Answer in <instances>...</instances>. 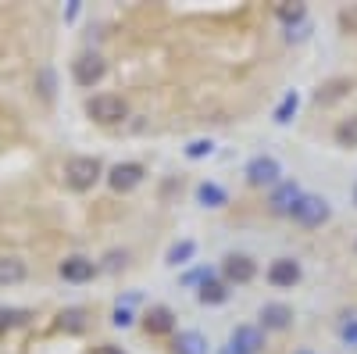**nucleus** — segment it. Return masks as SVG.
<instances>
[{"label":"nucleus","instance_id":"nucleus-1","mask_svg":"<svg viewBox=\"0 0 357 354\" xmlns=\"http://www.w3.org/2000/svg\"><path fill=\"white\" fill-rule=\"evenodd\" d=\"M86 115L93 118V122H100V126H118V122L129 118V104L118 94H97V97L86 101Z\"/></svg>","mask_w":357,"mask_h":354},{"label":"nucleus","instance_id":"nucleus-2","mask_svg":"<svg viewBox=\"0 0 357 354\" xmlns=\"http://www.w3.org/2000/svg\"><path fill=\"white\" fill-rule=\"evenodd\" d=\"M65 179L72 190H93V183L100 179V161L97 158H72L65 165Z\"/></svg>","mask_w":357,"mask_h":354},{"label":"nucleus","instance_id":"nucleus-3","mask_svg":"<svg viewBox=\"0 0 357 354\" xmlns=\"http://www.w3.org/2000/svg\"><path fill=\"white\" fill-rule=\"evenodd\" d=\"M279 175H282L279 161H275V158H268V154H257V158L247 165V179H250V186H279Z\"/></svg>","mask_w":357,"mask_h":354},{"label":"nucleus","instance_id":"nucleus-4","mask_svg":"<svg viewBox=\"0 0 357 354\" xmlns=\"http://www.w3.org/2000/svg\"><path fill=\"white\" fill-rule=\"evenodd\" d=\"M72 72H75V82H79V86H97V82L104 79L107 65H104L100 54H82V57H75Z\"/></svg>","mask_w":357,"mask_h":354},{"label":"nucleus","instance_id":"nucleus-5","mask_svg":"<svg viewBox=\"0 0 357 354\" xmlns=\"http://www.w3.org/2000/svg\"><path fill=\"white\" fill-rule=\"evenodd\" d=\"M293 219L301 226H321L329 219V200L325 197H301V204L293 208Z\"/></svg>","mask_w":357,"mask_h":354},{"label":"nucleus","instance_id":"nucleus-6","mask_svg":"<svg viewBox=\"0 0 357 354\" xmlns=\"http://www.w3.org/2000/svg\"><path fill=\"white\" fill-rule=\"evenodd\" d=\"M111 186L118 190V193H129V190H136L139 183H143V168L136 165V161H126V165H114L111 168Z\"/></svg>","mask_w":357,"mask_h":354},{"label":"nucleus","instance_id":"nucleus-7","mask_svg":"<svg viewBox=\"0 0 357 354\" xmlns=\"http://www.w3.org/2000/svg\"><path fill=\"white\" fill-rule=\"evenodd\" d=\"M264 347V333L257 326H236L232 333V351L236 354H257Z\"/></svg>","mask_w":357,"mask_h":354},{"label":"nucleus","instance_id":"nucleus-8","mask_svg":"<svg viewBox=\"0 0 357 354\" xmlns=\"http://www.w3.org/2000/svg\"><path fill=\"white\" fill-rule=\"evenodd\" d=\"M301 186H296V183H279L275 186V193H272V212L275 215H293V208H296V204H301Z\"/></svg>","mask_w":357,"mask_h":354},{"label":"nucleus","instance_id":"nucleus-9","mask_svg":"<svg viewBox=\"0 0 357 354\" xmlns=\"http://www.w3.org/2000/svg\"><path fill=\"white\" fill-rule=\"evenodd\" d=\"M268 279H272V286H293V283H301V265L293 258H279L268 269Z\"/></svg>","mask_w":357,"mask_h":354},{"label":"nucleus","instance_id":"nucleus-10","mask_svg":"<svg viewBox=\"0 0 357 354\" xmlns=\"http://www.w3.org/2000/svg\"><path fill=\"white\" fill-rule=\"evenodd\" d=\"M254 272H257L254 258H247V254H229V258H225V276H229L232 283H250Z\"/></svg>","mask_w":357,"mask_h":354},{"label":"nucleus","instance_id":"nucleus-11","mask_svg":"<svg viewBox=\"0 0 357 354\" xmlns=\"http://www.w3.org/2000/svg\"><path fill=\"white\" fill-rule=\"evenodd\" d=\"M89 276H93V261H89V258L72 254V258L61 261V279H68V283H86Z\"/></svg>","mask_w":357,"mask_h":354},{"label":"nucleus","instance_id":"nucleus-12","mask_svg":"<svg viewBox=\"0 0 357 354\" xmlns=\"http://www.w3.org/2000/svg\"><path fill=\"white\" fill-rule=\"evenodd\" d=\"M25 276H29V269L22 258H0V286H15Z\"/></svg>","mask_w":357,"mask_h":354},{"label":"nucleus","instance_id":"nucleus-13","mask_svg":"<svg viewBox=\"0 0 357 354\" xmlns=\"http://www.w3.org/2000/svg\"><path fill=\"white\" fill-rule=\"evenodd\" d=\"M289 318H293V311H289L286 304H264V308H261L264 330H286V326H289Z\"/></svg>","mask_w":357,"mask_h":354},{"label":"nucleus","instance_id":"nucleus-14","mask_svg":"<svg viewBox=\"0 0 357 354\" xmlns=\"http://www.w3.org/2000/svg\"><path fill=\"white\" fill-rule=\"evenodd\" d=\"M175 354H207V340L197 330H186L175 337Z\"/></svg>","mask_w":357,"mask_h":354},{"label":"nucleus","instance_id":"nucleus-15","mask_svg":"<svg viewBox=\"0 0 357 354\" xmlns=\"http://www.w3.org/2000/svg\"><path fill=\"white\" fill-rule=\"evenodd\" d=\"M143 326H146V333H168L172 330V311L168 308H151L146 318H143Z\"/></svg>","mask_w":357,"mask_h":354},{"label":"nucleus","instance_id":"nucleus-16","mask_svg":"<svg viewBox=\"0 0 357 354\" xmlns=\"http://www.w3.org/2000/svg\"><path fill=\"white\" fill-rule=\"evenodd\" d=\"M197 297H200V304H222V301L229 297V290H225L222 283H215V279H204Z\"/></svg>","mask_w":357,"mask_h":354},{"label":"nucleus","instance_id":"nucleus-17","mask_svg":"<svg viewBox=\"0 0 357 354\" xmlns=\"http://www.w3.org/2000/svg\"><path fill=\"white\" fill-rule=\"evenodd\" d=\"M193 240H183V244H175L172 251H168V265H186L190 258H193Z\"/></svg>","mask_w":357,"mask_h":354},{"label":"nucleus","instance_id":"nucleus-18","mask_svg":"<svg viewBox=\"0 0 357 354\" xmlns=\"http://www.w3.org/2000/svg\"><path fill=\"white\" fill-rule=\"evenodd\" d=\"M200 200L211 204V208H218V204H225V193H222L215 183H204V186H200Z\"/></svg>","mask_w":357,"mask_h":354},{"label":"nucleus","instance_id":"nucleus-19","mask_svg":"<svg viewBox=\"0 0 357 354\" xmlns=\"http://www.w3.org/2000/svg\"><path fill=\"white\" fill-rule=\"evenodd\" d=\"M336 140H340V143H350V147H357V118H347V122L336 129Z\"/></svg>","mask_w":357,"mask_h":354},{"label":"nucleus","instance_id":"nucleus-20","mask_svg":"<svg viewBox=\"0 0 357 354\" xmlns=\"http://www.w3.org/2000/svg\"><path fill=\"white\" fill-rule=\"evenodd\" d=\"M296 111V94H289L286 101H282V108L275 111V122H289V115Z\"/></svg>","mask_w":357,"mask_h":354},{"label":"nucleus","instance_id":"nucleus-21","mask_svg":"<svg viewBox=\"0 0 357 354\" xmlns=\"http://www.w3.org/2000/svg\"><path fill=\"white\" fill-rule=\"evenodd\" d=\"M204 154H211V143H204V140L190 143V158H204Z\"/></svg>","mask_w":357,"mask_h":354},{"label":"nucleus","instance_id":"nucleus-22","mask_svg":"<svg viewBox=\"0 0 357 354\" xmlns=\"http://www.w3.org/2000/svg\"><path fill=\"white\" fill-rule=\"evenodd\" d=\"M65 326L68 330H82V311H68L65 315Z\"/></svg>","mask_w":357,"mask_h":354},{"label":"nucleus","instance_id":"nucleus-23","mask_svg":"<svg viewBox=\"0 0 357 354\" xmlns=\"http://www.w3.org/2000/svg\"><path fill=\"white\" fill-rule=\"evenodd\" d=\"M279 15L286 22H296V18H304V8H279Z\"/></svg>","mask_w":357,"mask_h":354},{"label":"nucleus","instance_id":"nucleus-24","mask_svg":"<svg viewBox=\"0 0 357 354\" xmlns=\"http://www.w3.org/2000/svg\"><path fill=\"white\" fill-rule=\"evenodd\" d=\"M93 354H122V347H111V344H104V347H93Z\"/></svg>","mask_w":357,"mask_h":354},{"label":"nucleus","instance_id":"nucleus-25","mask_svg":"<svg viewBox=\"0 0 357 354\" xmlns=\"http://www.w3.org/2000/svg\"><path fill=\"white\" fill-rule=\"evenodd\" d=\"M8 322H15V315L11 311H0V326H8Z\"/></svg>","mask_w":357,"mask_h":354},{"label":"nucleus","instance_id":"nucleus-26","mask_svg":"<svg viewBox=\"0 0 357 354\" xmlns=\"http://www.w3.org/2000/svg\"><path fill=\"white\" fill-rule=\"evenodd\" d=\"M301 354H307V351H301Z\"/></svg>","mask_w":357,"mask_h":354}]
</instances>
